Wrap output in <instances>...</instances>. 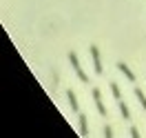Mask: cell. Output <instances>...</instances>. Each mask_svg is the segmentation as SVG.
<instances>
[{"instance_id":"obj_1","label":"cell","mask_w":146,"mask_h":138,"mask_svg":"<svg viewBox=\"0 0 146 138\" xmlns=\"http://www.w3.org/2000/svg\"><path fill=\"white\" fill-rule=\"evenodd\" d=\"M69 63H71V67L75 69V74H78V78L82 80V83H89V76L82 71V67H80V63H78V56H75V51H71L69 54Z\"/></svg>"},{"instance_id":"obj_2","label":"cell","mask_w":146,"mask_h":138,"mask_svg":"<svg viewBox=\"0 0 146 138\" xmlns=\"http://www.w3.org/2000/svg\"><path fill=\"white\" fill-rule=\"evenodd\" d=\"M91 58H93V67H95V74L98 76H102V60H100V51H98V47L95 45H91Z\"/></svg>"},{"instance_id":"obj_3","label":"cell","mask_w":146,"mask_h":138,"mask_svg":"<svg viewBox=\"0 0 146 138\" xmlns=\"http://www.w3.org/2000/svg\"><path fill=\"white\" fill-rule=\"evenodd\" d=\"M91 96H93V100H95V107H98V111H100L102 116H106V107H104V102H102V92H100V89H93Z\"/></svg>"},{"instance_id":"obj_4","label":"cell","mask_w":146,"mask_h":138,"mask_svg":"<svg viewBox=\"0 0 146 138\" xmlns=\"http://www.w3.org/2000/svg\"><path fill=\"white\" fill-rule=\"evenodd\" d=\"M117 69H119V71H122L124 76H126V80L135 83V74H133V71H131V69L126 67V63H117Z\"/></svg>"},{"instance_id":"obj_5","label":"cell","mask_w":146,"mask_h":138,"mask_svg":"<svg viewBox=\"0 0 146 138\" xmlns=\"http://www.w3.org/2000/svg\"><path fill=\"white\" fill-rule=\"evenodd\" d=\"M78 118H80V136H89V123H86V114H80V116H78Z\"/></svg>"},{"instance_id":"obj_6","label":"cell","mask_w":146,"mask_h":138,"mask_svg":"<svg viewBox=\"0 0 146 138\" xmlns=\"http://www.w3.org/2000/svg\"><path fill=\"white\" fill-rule=\"evenodd\" d=\"M135 98H137V102L144 107V111H146V96H144V92L139 89V87H135Z\"/></svg>"},{"instance_id":"obj_7","label":"cell","mask_w":146,"mask_h":138,"mask_svg":"<svg viewBox=\"0 0 146 138\" xmlns=\"http://www.w3.org/2000/svg\"><path fill=\"white\" fill-rule=\"evenodd\" d=\"M66 96H69V107H71L73 111H78V100H75V94L69 89V94H66Z\"/></svg>"},{"instance_id":"obj_8","label":"cell","mask_w":146,"mask_h":138,"mask_svg":"<svg viewBox=\"0 0 146 138\" xmlns=\"http://www.w3.org/2000/svg\"><path fill=\"white\" fill-rule=\"evenodd\" d=\"M119 114H122V118H131V111H128L126 102H122V100H119Z\"/></svg>"},{"instance_id":"obj_9","label":"cell","mask_w":146,"mask_h":138,"mask_svg":"<svg viewBox=\"0 0 146 138\" xmlns=\"http://www.w3.org/2000/svg\"><path fill=\"white\" fill-rule=\"evenodd\" d=\"M111 92H113V96H115V98H117V102L122 100V94H119V87L115 83H111Z\"/></svg>"},{"instance_id":"obj_10","label":"cell","mask_w":146,"mask_h":138,"mask_svg":"<svg viewBox=\"0 0 146 138\" xmlns=\"http://www.w3.org/2000/svg\"><path fill=\"white\" fill-rule=\"evenodd\" d=\"M128 134H131L133 138H139V131H137V127H131V129H128Z\"/></svg>"},{"instance_id":"obj_11","label":"cell","mask_w":146,"mask_h":138,"mask_svg":"<svg viewBox=\"0 0 146 138\" xmlns=\"http://www.w3.org/2000/svg\"><path fill=\"white\" fill-rule=\"evenodd\" d=\"M104 136H106V138H111V136H113V131H111V127H109V125L104 127Z\"/></svg>"}]
</instances>
